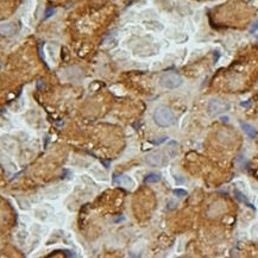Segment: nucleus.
Segmentation results:
<instances>
[{"label": "nucleus", "mask_w": 258, "mask_h": 258, "mask_svg": "<svg viewBox=\"0 0 258 258\" xmlns=\"http://www.w3.org/2000/svg\"><path fill=\"white\" fill-rule=\"evenodd\" d=\"M257 29H258V22H256L252 26H251V29H250V31H251V33H254L256 31H257Z\"/></svg>", "instance_id": "12"}, {"label": "nucleus", "mask_w": 258, "mask_h": 258, "mask_svg": "<svg viewBox=\"0 0 258 258\" xmlns=\"http://www.w3.org/2000/svg\"><path fill=\"white\" fill-rule=\"evenodd\" d=\"M145 162L151 166H162L166 162L164 161V155L162 152H152L145 157Z\"/></svg>", "instance_id": "4"}, {"label": "nucleus", "mask_w": 258, "mask_h": 258, "mask_svg": "<svg viewBox=\"0 0 258 258\" xmlns=\"http://www.w3.org/2000/svg\"><path fill=\"white\" fill-rule=\"evenodd\" d=\"M230 104L220 100V99H212L208 102V113L211 116H219L221 113H225L230 110Z\"/></svg>", "instance_id": "3"}, {"label": "nucleus", "mask_w": 258, "mask_h": 258, "mask_svg": "<svg viewBox=\"0 0 258 258\" xmlns=\"http://www.w3.org/2000/svg\"><path fill=\"white\" fill-rule=\"evenodd\" d=\"M16 32V28L13 26V24H10V23H6V24H3L0 26V33H3L5 36H11Z\"/></svg>", "instance_id": "7"}, {"label": "nucleus", "mask_w": 258, "mask_h": 258, "mask_svg": "<svg viewBox=\"0 0 258 258\" xmlns=\"http://www.w3.org/2000/svg\"><path fill=\"white\" fill-rule=\"evenodd\" d=\"M155 123L161 127H168L175 121V116L168 107H158L153 113Z\"/></svg>", "instance_id": "1"}, {"label": "nucleus", "mask_w": 258, "mask_h": 258, "mask_svg": "<svg viewBox=\"0 0 258 258\" xmlns=\"http://www.w3.org/2000/svg\"><path fill=\"white\" fill-rule=\"evenodd\" d=\"M161 84L164 88L175 89L182 84V77L176 73H166L161 77Z\"/></svg>", "instance_id": "2"}, {"label": "nucleus", "mask_w": 258, "mask_h": 258, "mask_svg": "<svg viewBox=\"0 0 258 258\" xmlns=\"http://www.w3.org/2000/svg\"><path fill=\"white\" fill-rule=\"evenodd\" d=\"M113 183L119 185V186H126V187H132L134 185L133 180L127 175H117V176H114Z\"/></svg>", "instance_id": "5"}, {"label": "nucleus", "mask_w": 258, "mask_h": 258, "mask_svg": "<svg viewBox=\"0 0 258 258\" xmlns=\"http://www.w3.org/2000/svg\"><path fill=\"white\" fill-rule=\"evenodd\" d=\"M159 180H161V175L159 174H149L144 179V183H156Z\"/></svg>", "instance_id": "8"}, {"label": "nucleus", "mask_w": 258, "mask_h": 258, "mask_svg": "<svg viewBox=\"0 0 258 258\" xmlns=\"http://www.w3.org/2000/svg\"><path fill=\"white\" fill-rule=\"evenodd\" d=\"M241 129H243V131L249 136V138H256V136H257V130H256L252 125H250V124H247V123H241Z\"/></svg>", "instance_id": "6"}, {"label": "nucleus", "mask_w": 258, "mask_h": 258, "mask_svg": "<svg viewBox=\"0 0 258 258\" xmlns=\"http://www.w3.org/2000/svg\"><path fill=\"white\" fill-rule=\"evenodd\" d=\"M54 13H55V10H54V9H49V10L45 12V17H44V18H45V19H48V18H49V17H51Z\"/></svg>", "instance_id": "11"}, {"label": "nucleus", "mask_w": 258, "mask_h": 258, "mask_svg": "<svg viewBox=\"0 0 258 258\" xmlns=\"http://www.w3.org/2000/svg\"><path fill=\"white\" fill-rule=\"evenodd\" d=\"M173 193H174L176 196H179V198H185V196L187 195V192H186L185 189H174Z\"/></svg>", "instance_id": "10"}, {"label": "nucleus", "mask_w": 258, "mask_h": 258, "mask_svg": "<svg viewBox=\"0 0 258 258\" xmlns=\"http://www.w3.org/2000/svg\"><path fill=\"white\" fill-rule=\"evenodd\" d=\"M235 196H237V199H238L239 201H241V202H245V203H246V206H250V207H252V206H251V203H250V202L246 200V198H245V196H244V195H243L240 192L235 190ZM252 208H253V207H252Z\"/></svg>", "instance_id": "9"}]
</instances>
